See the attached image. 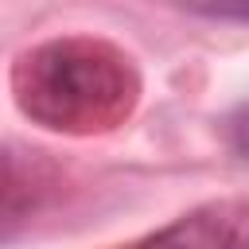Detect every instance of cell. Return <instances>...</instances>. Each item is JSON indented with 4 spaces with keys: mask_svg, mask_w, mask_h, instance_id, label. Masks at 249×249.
Here are the masks:
<instances>
[{
    "mask_svg": "<svg viewBox=\"0 0 249 249\" xmlns=\"http://www.w3.org/2000/svg\"><path fill=\"white\" fill-rule=\"evenodd\" d=\"M19 109L54 132H97L128 117L136 74L128 58L101 39H51L27 51L12 74Z\"/></svg>",
    "mask_w": 249,
    "mask_h": 249,
    "instance_id": "cell-1",
    "label": "cell"
},
{
    "mask_svg": "<svg viewBox=\"0 0 249 249\" xmlns=\"http://www.w3.org/2000/svg\"><path fill=\"white\" fill-rule=\"evenodd\" d=\"M132 249H249V198H214Z\"/></svg>",
    "mask_w": 249,
    "mask_h": 249,
    "instance_id": "cell-2",
    "label": "cell"
},
{
    "mask_svg": "<svg viewBox=\"0 0 249 249\" xmlns=\"http://www.w3.org/2000/svg\"><path fill=\"white\" fill-rule=\"evenodd\" d=\"M27 202H31V179L19 171L16 160H8L0 152V218L19 214Z\"/></svg>",
    "mask_w": 249,
    "mask_h": 249,
    "instance_id": "cell-3",
    "label": "cell"
},
{
    "mask_svg": "<svg viewBox=\"0 0 249 249\" xmlns=\"http://www.w3.org/2000/svg\"><path fill=\"white\" fill-rule=\"evenodd\" d=\"M226 144H230V152H233L237 160L249 163V101L237 105V109L226 117Z\"/></svg>",
    "mask_w": 249,
    "mask_h": 249,
    "instance_id": "cell-4",
    "label": "cell"
},
{
    "mask_svg": "<svg viewBox=\"0 0 249 249\" xmlns=\"http://www.w3.org/2000/svg\"><path fill=\"white\" fill-rule=\"evenodd\" d=\"M202 12H206V16H222V19H226V16H233V19H249V8H202Z\"/></svg>",
    "mask_w": 249,
    "mask_h": 249,
    "instance_id": "cell-5",
    "label": "cell"
}]
</instances>
